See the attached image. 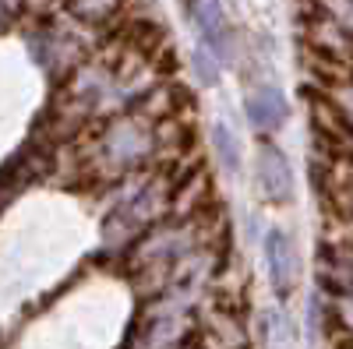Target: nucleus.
Returning a JSON list of instances; mask_svg holds the SVG:
<instances>
[{"label": "nucleus", "instance_id": "nucleus-1", "mask_svg": "<svg viewBox=\"0 0 353 349\" xmlns=\"http://www.w3.org/2000/svg\"><path fill=\"white\" fill-rule=\"evenodd\" d=\"M254 180L269 205H290L293 201V169L276 145H261L254 159Z\"/></svg>", "mask_w": 353, "mask_h": 349}, {"label": "nucleus", "instance_id": "nucleus-3", "mask_svg": "<svg viewBox=\"0 0 353 349\" xmlns=\"http://www.w3.org/2000/svg\"><path fill=\"white\" fill-rule=\"evenodd\" d=\"M194 21L201 28L205 43L216 50V56L233 61V32H230V25H226V14H223L219 0H198V4H194Z\"/></svg>", "mask_w": 353, "mask_h": 349}, {"label": "nucleus", "instance_id": "nucleus-2", "mask_svg": "<svg viewBox=\"0 0 353 349\" xmlns=\"http://www.w3.org/2000/svg\"><path fill=\"white\" fill-rule=\"evenodd\" d=\"M265 265H269L276 297L286 300L293 293V286H297V254H293V244L279 226L265 233Z\"/></svg>", "mask_w": 353, "mask_h": 349}, {"label": "nucleus", "instance_id": "nucleus-4", "mask_svg": "<svg viewBox=\"0 0 353 349\" xmlns=\"http://www.w3.org/2000/svg\"><path fill=\"white\" fill-rule=\"evenodd\" d=\"M248 120L258 131H272L286 120V103L276 89H258L248 96Z\"/></svg>", "mask_w": 353, "mask_h": 349}, {"label": "nucleus", "instance_id": "nucleus-5", "mask_svg": "<svg viewBox=\"0 0 353 349\" xmlns=\"http://www.w3.org/2000/svg\"><path fill=\"white\" fill-rule=\"evenodd\" d=\"M212 134H216V152H219L226 173H241V145H237V138H233V131L226 124H216Z\"/></svg>", "mask_w": 353, "mask_h": 349}, {"label": "nucleus", "instance_id": "nucleus-6", "mask_svg": "<svg viewBox=\"0 0 353 349\" xmlns=\"http://www.w3.org/2000/svg\"><path fill=\"white\" fill-rule=\"evenodd\" d=\"M194 67L201 71V85H212V81H216V67L205 61V53H201V50L194 53Z\"/></svg>", "mask_w": 353, "mask_h": 349}]
</instances>
